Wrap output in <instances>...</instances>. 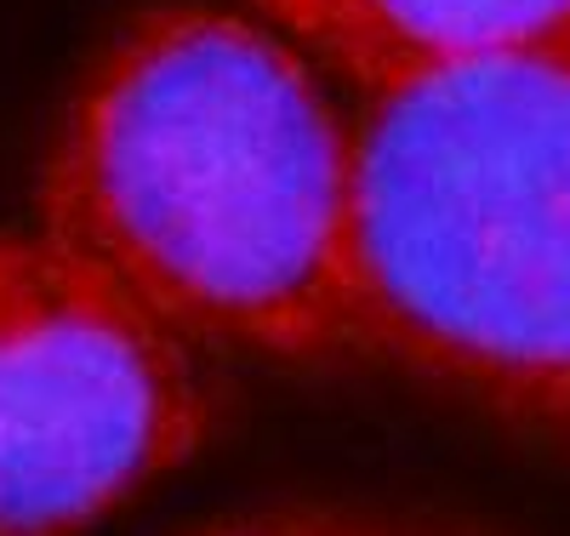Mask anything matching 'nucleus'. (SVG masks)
<instances>
[{
    "label": "nucleus",
    "mask_w": 570,
    "mask_h": 536,
    "mask_svg": "<svg viewBox=\"0 0 570 536\" xmlns=\"http://www.w3.org/2000/svg\"><path fill=\"white\" fill-rule=\"evenodd\" d=\"M251 12L365 92L570 35V0H251Z\"/></svg>",
    "instance_id": "nucleus-4"
},
{
    "label": "nucleus",
    "mask_w": 570,
    "mask_h": 536,
    "mask_svg": "<svg viewBox=\"0 0 570 536\" xmlns=\"http://www.w3.org/2000/svg\"><path fill=\"white\" fill-rule=\"evenodd\" d=\"M41 223L189 343L348 349L354 120L262 18L154 7L126 23L52 138Z\"/></svg>",
    "instance_id": "nucleus-1"
},
{
    "label": "nucleus",
    "mask_w": 570,
    "mask_h": 536,
    "mask_svg": "<svg viewBox=\"0 0 570 536\" xmlns=\"http://www.w3.org/2000/svg\"><path fill=\"white\" fill-rule=\"evenodd\" d=\"M348 349L570 446V35L365 92Z\"/></svg>",
    "instance_id": "nucleus-2"
},
{
    "label": "nucleus",
    "mask_w": 570,
    "mask_h": 536,
    "mask_svg": "<svg viewBox=\"0 0 570 536\" xmlns=\"http://www.w3.org/2000/svg\"><path fill=\"white\" fill-rule=\"evenodd\" d=\"M200 433L189 337L46 234H0V536H86Z\"/></svg>",
    "instance_id": "nucleus-3"
},
{
    "label": "nucleus",
    "mask_w": 570,
    "mask_h": 536,
    "mask_svg": "<svg viewBox=\"0 0 570 536\" xmlns=\"http://www.w3.org/2000/svg\"><path fill=\"white\" fill-rule=\"evenodd\" d=\"M200 536H474L456 525L406 519V514H354V508H280L257 519H234Z\"/></svg>",
    "instance_id": "nucleus-5"
}]
</instances>
